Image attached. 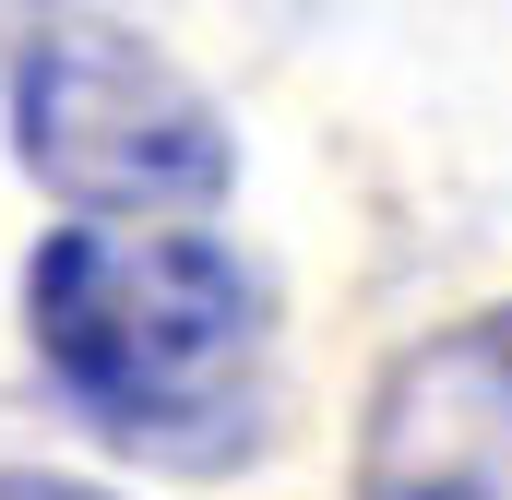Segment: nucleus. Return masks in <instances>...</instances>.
I'll return each instance as SVG.
<instances>
[{"label":"nucleus","instance_id":"nucleus-2","mask_svg":"<svg viewBox=\"0 0 512 500\" xmlns=\"http://www.w3.org/2000/svg\"><path fill=\"white\" fill-rule=\"evenodd\" d=\"M12 167L72 227H167V215L227 203L239 143L155 36L108 12H60L12 36Z\"/></svg>","mask_w":512,"mask_h":500},{"label":"nucleus","instance_id":"nucleus-1","mask_svg":"<svg viewBox=\"0 0 512 500\" xmlns=\"http://www.w3.org/2000/svg\"><path fill=\"white\" fill-rule=\"evenodd\" d=\"M24 334L60 405L143 465L215 477L274 429V286L203 227H48Z\"/></svg>","mask_w":512,"mask_h":500},{"label":"nucleus","instance_id":"nucleus-3","mask_svg":"<svg viewBox=\"0 0 512 500\" xmlns=\"http://www.w3.org/2000/svg\"><path fill=\"white\" fill-rule=\"evenodd\" d=\"M358 500H512V298L417 334L382 370Z\"/></svg>","mask_w":512,"mask_h":500},{"label":"nucleus","instance_id":"nucleus-4","mask_svg":"<svg viewBox=\"0 0 512 500\" xmlns=\"http://www.w3.org/2000/svg\"><path fill=\"white\" fill-rule=\"evenodd\" d=\"M0 500H108L96 477H48V465H0Z\"/></svg>","mask_w":512,"mask_h":500}]
</instances>
